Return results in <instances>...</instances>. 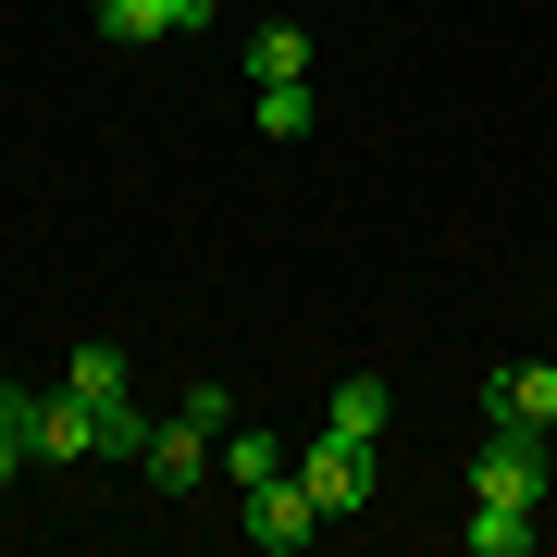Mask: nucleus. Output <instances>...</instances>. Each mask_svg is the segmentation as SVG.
Instances as JSON below:
<instances>
[{"label":"nucleus","mask_w":557,"mask_h":557,"mask_svg":"<svg viewBox=\"0 0 557 557\" xmlns=\"http://www.w3.org/2000/svg\"><path fill=\"white\" fill-rule=\"evenodd\" d=\"M471 496H508V508H545V496H557V446H545V421H496V434L471 446Z\"/></svg>","instance_id":"1"},{"label":"nucleus","mask_w":557,"mask_h":557,"mask_svg":"<svg viewBox=\"0 0 557 557\" xmlns=\"http://www.w3.org/2000/svg\"><path fill=\"white\" fill-rule=\"evenodd\" d=\"M298 483H310L322 520H359V508H372V446H359V434H310L298 446Z\"/></svg>","instance_id":"2"},{"label":"nucleus","mask_w":557,"mask_h":557,"mask_svg":"<svg viewBox=\"0 0 557 557\" xmlns=\"http://www.w3.org/2000/svg\"><path fill=\"white\" fill-rule=\"evenodd\" d=\"M25 458H38V471H75V458H100V409L50 384V397L25 409Z\"/></svg>","instance_id":"3"},{"label":"nucleus","mask_w":557,"mask_h":557,"mask_svg":"<svg viewBox=\"0 0 557 557\" xmlns=\"http://www.w3.org/2000/svg\"><path fill=\"white\" fill-rule=\"evenodd\" d=\"M310 533H322V508H310V483H298V471L248 483V545H260V557H298Z\"/></svg>","instance_id":"4"},{"label":"nucleus","mask_w":557,"mask_h":557,"mask_svg":"<svg viewBox=\"0 0 557 557\" xmlns=\"http://www.w3.org/2000/svg\"><path fill=\"white\" fill-rule=\"evenodd\" d=\"M211 458H223V434H199V421L174 409V421H161V434L137 446V471L161 483V496H199V483H211Z\"/></svg>","instance_id":"5"},{"label":"nucleus","mask_w":557,"mask_h":557,"mask_svg":"<svg viewBox=\"0 0 557 557\" xmlns=\"http://www.w3.org/2000/svg\"><path fill=\"white\" fill-rule=\"evenodd\" d=\"M483 421H557V359H496L483 372Z\"/></svg>","instance_id":"6"},{"label":"nucleus","mask_w":557,"mask_h":557,"mask_svg":"<svg viewBox=\"0 0 557 557\" xmlns=\"http://www.w3.org/2000/svg\"><path fill=\"white\" fill-rule=\"evenodd\" d=\"M186 25H211L199 0H100V38H124V50H149V38H186Z\"/></svg>","instance_id":"7"},{"label":"nucleus","mask_w":557,"mask_h":557,"mask_svg":"<svg viewBox=\"0 0 557 557\" xmlns=\"http://www.w3.org/2000/svg\"><path fill=\"white\" fill-rule=\"evenodd\" d=\"M62 397H87V409H112V397H137V372H124V347H112V335H87V347H62Z\"/></svg>","instance_id":"8"},{"label":"nucleus","mask_w":557,"mask_h":557,"mask_svg":"<svg viewBox=\"0 0 557 557\" xmlns=\"http://www.w3.org/2000/svg\"><path fill=\"white\" fill-rule=\"evenodd\" d=\"M471 557H533V533H545V508H508V496H471Z\"/></svg>","instance_id":"9"},{"label":"nucleus","mask_w":557,"mask_h":557,"mask_svg":"<svg viewBox=\"0 0 557 557\" xmlns=\"http://www.w3.org/2000/svg\"><path fill=\"white\" fill-rule=\"evenodd\" d=\"M248 87H310V38L298 25H260L248 38Z\"/></svg>","instance_id":"10"},{"label":"nucleus","mask_w":557,"mask_h":557,"mask_svg":"<svg viewBox=\"0 0 557 557\" xmlns=\"http://www.w3.org/2000/svg\"><path fill=\"white\" fill-rule=\"evenodd\" d=\"M322 434H359V446H372L384 434V372H347L335 397H322Z\"/></svg>","instance_id":"11"},{"label":"nucleus","mask_w":557,"mask_h":557,"mask_svg":"<svg viewBox=\"0 0 557 557\" xmlns=\"http://www.w3.org/2000/svg\"><path fill=\"white\" fill-rule=\"evenodd\" d=\"M223 471H236V496H248V483L298 471V458H285V434H223Z\"/></svg>","instance_id":"12"},{"label":"nucleus","mask_w":557,"mask_h":557,"mask_svg":"<svg viewBox=\"0 0 557 557\" xmlns=\"http://www.w3.org/2000/svg\"><path fill=\"white\" fill-rule=\"evenodd\" d=\"M310 124H322L310 87H260V137H310Z\"/></svg>","instance_id":"13"},{"label":"nucleus","mask_w":557,"mask_h":557,"mask_svg":"<svg viewBox=\"0 0 557 557\" xmlns=\"http://www.w3.org/2000/svg\"><path fill=\"white\" fill-rule=\"evenodd\" d=\"M149 434H161V421H149V409H137V397H112V409H100V458H137V446H149Z\"/></svg>","instance_id":"14"},{"label":"nucleus","mask_w":557,"mask_h":557,"mask_svg":"<svg viewBox=\"0 0 557 557\" xmlns=\"http://www.w3.org/2000/svg\"><path fill=\"white\" fill-rule=\"evenodd\" d=\"M25 409H38V397H25V384H0V434H25Z\"/></svg>","instance_id":"15"},{"label":"nucleus","mask_w":557,"mask_h":557,"mask_svg":"<svg viewBox=\"0 0 557 557\" xmlns=\"http://www.w3.org/2000/svg\"><path fill=\"white\" fill-rule=\"evenodd\" d=\"M13 471H25V434H0V496H13Z\"/></svg>","instance_id":"16"},{"label":"nucleus","mask_w":557,"mask_h":557,"mask_svg":"<svg viewBox=\"0 0 557 557\" xmlns=\"http://www.w3.org/2000/svg\"><path fill=\"white\" fill-rule=\"evenodd\" d=\"M545 446H557V421H545Z\"/></svg>","instance_id":"17"},{"label":"nucleus","mask_w":557,"mask_h":557,"mask_svg":"<svg viewBox=\"0 0 557 557\" xmlns=\"http://www.w3.org/2000/svg\"><path fill=\"white\" fill-rule=\"evenodd\" d=\"M199 13H211V0H199Z\"/></svg>","instance_id":"18"}]
</instances>
